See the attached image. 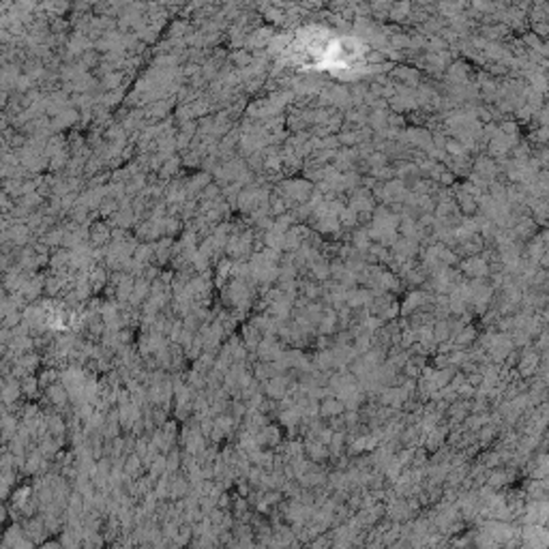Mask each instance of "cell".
<instances>
[{
  "label": "cell",
  "mask_w": 549,
  "mask_h": 549,
  "mask_svg": "<svg viewBox=\"0 0 549 549\" xmlns=\"http://www.w3.org/2000/svg\"><path fill=\"white\" fill-rule=\"evenodd\" d=\"M24 534L28 536L32 543H39V541H43V539L47 536V528H45V526H43L39 519H37V521H35V519H30V521L24 526Z\"/></svg>",
  "instance_id": "cell-1"
},
{
  "label": "cell",
  "mask_w": 549,
  "mask_h": 549,
  "mask_svg": "<svg viewBox=\"0 0 549 549\" xmlns=\"http://www.w3.org/2000/svg\"><path fill=\"white\" fill-rule=\"evenodd\" d=\"M41 549H64V547H62V543H56V541H52V543H45V545H43Z\"/></svg>",
  "instance_id": "cell-2"
}]
</instances>
